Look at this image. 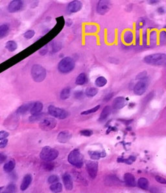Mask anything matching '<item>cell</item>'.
<instances>
[{"mask_svg": "<svg viewBox=\"0 0 166 193\" xmlns=\"http://www.w3.org/2000/svg\"><path fill=\"white\" fill-rule=\"evenodd\" d=\"M144 62L152 66H166V55L164 53L150 55L144 58Z\"/></svg>", "mask_w": 166, "mask_h": 193, "instance_id": "1", "label": "cell"}, {"mask_svg": "<svg viewBox=\"0 0 166 193\" xmlns=\"http://www.w3.org/2000/svg\"><path fill=\"white\" fill-rule=\"evenodd\" d=\"M75 66V61L70 57H64L59 62L58 69L61 73L66 74L73 70Z\"/></svg>", "mask_w": 166, "mask_h": 193, "instance_id": "2", "label": "cell"}, {"mask_svg": "<svg viewBox=\"0 0 166 193\" xmlns=\"http://www.w3.org/2000/svg\"><path fill=\"white\" fill-rule=\"evenodd\" d=\"M31 73L32 78L36 82L44 81L46 77V71L45 68L39 64H35L32 67Z\"/></svg>", "mask_w": 166, "mask_h": 193, "instance_id": "3", "label": "cell"}, {"mask_svg": "<svg viewBox=\"0 0 166 193\" xmlns=\"http://www.w3.org/2000/svg\"><path fill=\"white\" fill-rule=\"evenodd\" d=\"M59 156V152L50 146H44L40 154V157L45 162H52Z\"/></svg>", "mask_w": 166, "mask_h": 193, "instance_id": "4", "label": "cell"}, {"mask_svg": "<svg viewBox=\"0 0 166 193\" xmlns=\"http://www.w3.org/2000/svg\"><path fill=\"white\" fill-rule=\"evenodd\" d=\"M68 162L77 168H81L83 165V158L79 149H74L69 153Z\"/></svg>", "mask_w": 166, "mask_h": 193, "instance_id": "5", "label": "cell"}, {"mask_svg": "<svg viewBox=\"0 0 166 193\" xmlns=\"http://www.w3.org/2000/svg\"><path fill=\"white\" fill-rule=\"evenodd\" d=\"M48 113L52 117L59 119H64L69 115L68 112L64 109L56 107L53 105H50L48 107Z\"/></svg>", "mask_w": 166, "mask_h": 193, "instance_id": "6", "label": "cell"}, {"mask_svg": "<svg viewBox=\"0 0 166 193\" xmlns=\"http://www.w3.org/2000/svg\"><path fill=\"white\" fill-rule=\"evenodd\" d=\"M56 123H57L55 119L52 117H46L40 121L39 126L42 130L44 131H49L55 128Z\"/></svg>", "mask_w": 166, "mask_h": 193, "instance_id": "7", "label": "cell"}, {"mask_svg": "<svg viewBox=\"0 0 166 193\" xmlns=\"http://www.w3.org/2000/svg\"><path fill=\"white\" fill-rule=\"evenodd\" d=\"M148 80L146 78L140 80L134 88V93L136 95H143L147 89Z\"/></svg>", "mask_w": 166, "mask_h": 193, "instance_id": "8", "label": "cell"}, {"mask_svg": "<svg viewBox=\"0 0 166 193\" xmlns=\"http://www.w3.org/2000/svg\"><path fill=\"white\" fill-rule=\"evenodd\" d=\"M86 170L92 179L95 178L98 175V163L93 161H89L86 163Z\"/></svg>", "mask_w": 166, "mask_h": 193, "instance_id": "9", "label": "cell"}, {"mask_svg": "<svg viewBox=\"0 0 166 193\" xmlns=\"http://www.w3.org/2000/svg\"><path fill=\"white\" fill-rule=\"evenodd\" d=\"M110 2L108 1H99L97 6V12L103 15L110 10Z\"/></svg>", "mask_w": 166, "mask_h": 193, "instance_id": "10", "label": "cell"}, {"mask_svg": "<svg viewBox=\"0 0 166 193\" xmlns=\"http://www.w3.org/2000/svg\"><path fill=\"white\" fill-rule=\"evenodd\" d=\"M23 2L20 1V0H14L12 1L8 5V10L10 12H16L19 10H20L23 7Z\"/></svg>", "mask_w": 166, "mask_h": 193, "instance_id": "11", "label": "cell"}, {"mask_svg": "<svg viewBox=\"0 0 166 193\" xmlns=\"http://www.w3.org/2000/svg\"><path fill=\"white\" fill-rule=\"evenodd\" d=\"M82 6V4L80 1H72L68 5V10L71 13H75L81 9Z\"/></svg>", "mask_w": 166, "mask_h": 193, "instance_id": "12", "label": "cell"}, {"mask_svg": "<svg viewBox=\"0 0 166 193\" xmlns=\"http://www.w3.org/2000/svg\"><path fill=\"white\" fill-rule=\"evenodd\" d=\"M62 179H63L64 185L66 190L68 191L72 190L73 187V183L72 178L71 176H70L69 174L68 173L64 174V175H63Z\"/></svg>", "mask_w": 166, "mask_h": 193, "instance_id": "13", "label": "cell"}, {"mask_svg": "<svg viewBox=\"0 0 166 193\" xmlns=\"http://www.w3.org/2000/svg\"><path fill=\"white\" fill-rule=\"evenodd\" d=\"M127 104V101L122 96H118L114 99L112 103V106L115 110H120L123 108Z\"/></svg>", "mask_w": 166, "mask_h": 193, "instance_id": "14", "label": "cell"}, {"mask_svg": "<svg viewBox=\"0 0 166 193\" xmlns=\"http://www.w3.org/2000/svg\"><path fill=\"white\" fill-rule=\"evenodd\" d=\"M71 138L72 134L68 131H62L57 136V141L60 143H66L71 139Z\"/></svg>", "mask_w": 166, "mask_h": 193, "instance_id": "15", "label": "cell"}, {"mask_svg": "<svg viewBox=\"0 0 166 193\" xmlns=\"http://www.w3.org/2000/svg\"><path fill=\"white\" fill-rule=\"evenodd\" d=\"M124 181L125 184L129 187L136 186V179L132 174L127 172L124 175Z\"/></svg>", "mask_w": 166, "mask_h": 193, "instance_id": "16", "label": "cell"}, {"mask_svg": "<svg viewBox=\"0 0 166 193\" xmlns=\"http://www.w3.org/2000/svg\"><path fill=\"white\" fill-rule=\"evenodd\" d=\"M43 107L44 106L42 102L37 101L35 102V103L33 105V106H32L31 110H30V113L32 115H36V114L40 113V112L43 110Z\"/></svg>", "mask_w": 166, "mask_h": 193, "instance_id": "17", "label": "cell"}, {"mask_svg": "<svg viewBox=\"0 0 166 193\" xmlns=\"http://www.w3.org/2000/svg\"><path fill=\"white\" fill-rule=\"evenodd\" d=\"M32 182V176L30 175H27L25 176V177L23 179V181L22 182V184L20 185V189L22 191H25L30 185Z\"/></svg>", "mask_w": 166, "mask_h": 193, "instance_id": "18", "label": "cell"}, {"mask_svg": "<svg viewBox=\"0 0 166 193\" xmlns=\"http://www.w3.org/2000/svg\"><path fill=\"white\" fill-rule=\"evenodd\" d=\"M32 106H33V103H32V102H27V103L23 104V105H22L21 106H20L18 108L17 113L20 115L26 113L27 111H29V110H31Z\"/></svg>", "mask_w": 166, "mask_h": 193, "instance_id": "19", "label": "cell"}, {"mask_svg": "<svg viewBox=\"0 0 166 193\" xmlns=\"http://www.w3.org/2000/svg\"><path fill=\"white\" fill-rule=\"evenodd\" d=\"M111 113V108L109 106H105L103 111L101 112V115H100V117L99 119V121H104L105 120H106L108 117L109 116L110 114Z\"/></svg>", "mask_w": 166, "mask_h": 193, "instance_id": "20", "label": "cell"}, {"mask_svg": "<svg viewBox=\"0 0 166 193\" xmlns=\"http://www.w3.org/2000/svg\"><path fill=\"white\" fill-rule=\"evenodd\" d=\"M89 155L92 159L98 160L101 158H103L106 156L105 152H99V151H90L88 152Z\"/></svg>", "mask_w": 166, "mask_h": 193, "instance_id": "21", "label": "cell"}, {"mask_svg": "<svg viewBox=\"0 0 166 193\" xmlns=\"http://www.w3.org/2000/svg\"><path fill=\"white\" fill-rule=\"evenodd\" d=\"M87 76L85 73H81L75 80V84L77 85L85 84L87 82Z\"/></svg>", "mask_w": 166, "mask_h": 193, "instance_id": "22", "label": "cell"}, {"mask_svg": "<svg viewBox=\"0 0 166 193\" xmlns=\"http://www.w3.org/2000/svg\"><path fill=\"white\" fill-rule=\"evenodd\" d=\"M9 32V26L7 24H3L0 25V40L3 39L7 36Z\"/></svg>", "mask_w": 166, "mask_h": 193, "instance_id": "23", "label": "cell"}, {"mask_svg": "<svg viewBox=\"0 0 166 193\" xmlns=\"http://www.w3.org/2000/svg\"><path fill=\"white\" fill-rule=\"evenodd\" d=\"M138 184L139 187L143 190H147L149 188V181L145 178H140L138 179Z\"/></svg>", "mask_w": 166, "mask_h": 193, "instance_id": "24", "label": "cell"}, {"mask_svg": "<svg viewBox=\"0 0 166 193\" xmlns=\"http://www.w3.org/2000/svg\"><path fill=\"white\" fill-rule=\"evenodd\" d=\"M5 47L10 52H14L18 48V45L16 42H15L13 40L8 41L5 45Z\"/></svg>", "mask_w": 166, "mask_h": 193, "instance_id": "25", "label": "cell"}, {"mask_svg": "<svg viewBox=\"0 0 166 193\" xmlns=\"http://www.w3.org/2000/svg\"><path fill=\"white\" fill-rule=\"evenodd\" d=\"M123 40L124 42L127 43H131L134 40V36L131 31H127L125 32L123 35Z\"/></svg>", "mask_w": 166, "mask_h": 193, "instance_id": "26", "label": "cell"}, {"mask_svg": "<svg viewBox=\"0 0 166 193\" xmlns=\"http://www.w3.org/2000/svg\"><path fill=\"white\" fill-rule=\"evenodd\" d=\"M15 167V162L14 161H9L7 163H6L3 166L4 171L9 173L14 170Z\"/></svg>", "mask_w": 166, "mask_h": 193, "instance_id": "27", "label": "cell"}, {"mask_svg": "<svg viewBox=\"0 0 166 193\" xmlns=\"http://www.w3.org/2000/svg\"><path fill=\"white\" fill-rule=\"evenodd\" d=\"M70 93H71V89H70L69 87L64 88L60 94V99L62 100H66L67 99H68L70 96Z\"/></svg>", "mask_w": 166, "mask_h": 193, "instance_id": "28", "label": "cell"}, {"mask_svg": "<svg viewBox=\"0 0 166 193\" xmlns=\"http://www.w3.org/2000/svg\"><path fill=\"white\" fill-rule=\"evenodd\" d=\"M44 118H45V114L44 113H38L36 115H32V116H31L29 118V120L30 122L32 123H34L36 121H42Z\"/></svg>", "mask_w": 166, "mask_h": 193, "instance_id": "29", "label": "cell"}, {"mask_svg": "<svg viewBox=\"0 0 166 193\" xmlns=\"http://www.w3.org/2000/svg\"><path fill=\"white\" fill-rule=\"evenodd\" d=\"M50 190L55 193H59L62 191V185L58 182L52 184L50 186Z\"/></svg>", "mask_w": 166, "mask_h": 193, "instance_id": "30", "label": "cell"}, {"mask_svg": "<svg viewBox=\"0 0 166 193\" xmlns=\"http://www.w3.org/2000/svg\"><path fill=\"white\" fill-rule=\"evenodd\" d=\"M107 83V80L104 76H99L95 80V85L98 87H103L105 86Z\"/></svg>", "mask_w": 166, "mask_h": 193, "instance_id": "31", "label": "cell"}, {"mask_svg": "<svg viewBox=\"0 0 166 193\" xmlns=\"http://www.w3.org/2000/svg\"><path fill=\"white\" fill-rule=\"evenodd\" d=\"M98 93V90L95 88H88L86 89L85 94L86 96H90V97H93L95 96Z\"/></svg>", "mask_w": 166, "mask_h": 193, "instance_id": "32", "label": "cell"}, {"mask_svg": "<svg viewBox=\"0 0 166 193\" xmlns=\"http://www.w3.org/2000/svg\"><path fill=\"white\" fill-rule=\"evenodd\" d=\"M35 35V32L34 30H28L23 34V36L27 40L31 39Z\"/></svg>", "mask_w": 166, "mask_h": 193, "instance_id": "33", "label": "cell"}, {"mask_svg": "<svg viewBox=\"0 0 166 193\" xmlns=\"http://www.w3.org/2000/svg\"><path fill=\"white\" fill-rule=\"evenodd\" d=\"M99 108H100V106L98 105V106H95L94 108H93L92 109H90V110H88L82 112L81 113V115H88V114H90V113H92L94 112H96L97 111H98Z\"/></svg>", "mask_w": 166, "mask_h": 193, "instance_id": "34", "label": "cell"}, {"mask_svg": "<svg viewBox=\"0 0 166 193\" xmlns=\"http://www.w3.org/2000/svg\"><path fill=\"white\" fill-rule=\"evenodd\" d=\"M54 167H55L54 163H52L51 162H46V163H45L44 165V169L48 171L52 170L54 169Z\"/></svg>", "mask_w": 166, "mask_h": 193, "instance_id": "35", "label": "cell"}, {"mask_svg": "<svg viewBox=\"0 0 166 193\" xmlns=\"http://www.w3.org/2000/svg\"><path fill=\"white\" fill-rule=\"evenodd\" d=\"M59 180V178L58 176H55V175H52V176H50L48 178V182L49 183L53 184V183H55L58 182Z\"/></svg>", "mask_w": 166, "mask_h": 193, "instance_id": "36", "label": "cell"}, {"mask_svg": "<svg viewBox=\"0 0 166 193\" xmlns=\"http://www.w3.org/2000/svg\"><path fill=\"white\" fill-rule=\"evenodd\" d=\"M8 193H16V186L15 184H10L7 186V189L5 190Z\"/></svg>", "mask_w": 166, "mask_h": 193, "instance_id": "37", "label": "cell"}, {"mask_svg": "<svg viewBox=\"0 0 166 193\" xmlns=\"http://www.w3.org/2000/svg\"><path fill=\"white\" fill-rule=\"evenodd\" d=\"M160 44H165L166 43V32L163 31L160 34Z\"/></svg>", "mask_w": 166, "mask_h": 193, "instance_id": "38", "label": "cell"}, {"mask_svg": "<svg viewBox=\"0 0 166 193\" xmlns=\"http://www.w3.org/2000/svg\"><path fill=\"white\" fill-rule=\"evenodd\" d=\"M80 133H81V134L82 135V136H86V137H90L93 134V132L92 130H82V131H81Z\"/></svg>", "mask_w": 166, "mask_h": 193, "instance_id": "39", "label": "cell"}, {"mask_svg": "<svg viewBox=\"0 0 166 193\" xmlns=\"http://www.w3.org/2000/svg\"><path fill=\"white\" fill-rule=\"evenodd\" d=\"M9 136V133L6 131H1L0 132V141L4 140L7 139V138Z\"/></svg>", "mask_w": 166, "mask_h": 193, "instance_id": "40", "label": "cell"}, {"mask_svg": "<svg viewBox=\"0 0 166 193\" xmlns=\"http://www.w3.org/2000/svg\"><path fill=\"white\" fill-rule=\"evenodd\" d=\"M155 179L156 180V181L160 183H162V184H166V179L162 177V176H155Z\"/></svg>", "mask_w": 166, "mask_h": 193, "instance_id": "41", "label": "cell"}, {"mask_svg": "<svg viewBox=\"0 0 166 193\" xmlns=\"http://www.w3.org/2000/svg\"><path fill=\"white\" fill-rule=\"evenodd\" d=\"M74 95H75V97L77 99H81L83 98V96H84V93L81 91H77Z\"/></svg>", "mask_w": 166, "mask_h": 193, "instance_id": "42", "label": "cell"}, {"mask_svg": "<svg viewBox=\"0 0 166 193\" xmlns=\"http://www.w3.org/2000/svg\"><path fill=\"white\" fill-rule=\"evenodd\" d=\"M60 49V43H54L53 46V53H56V51H58Z\"/></svg>", "mask_w": 166, "mask_h": 193, "instance_id": "43", "label": "cell"}, {"mask_svg": "<svg viewBox=\"0 0 166 193\" xmlns=\"http://www.w3.org/2000/svg\"><path fill=\"white\" fill-rule=\"evenodd\" d=\"M7 143H8V140L7 139L2 140L1 142H0V149H3V148H5L7 145Z\"/></svg>", "mask_w": 166, "mask_h": 193, "instance_id": "44", "label": "cell"}, {"mask_svg": "<svg viewBox=\"0 0 166 193\" xmlns=\"http://www.w3.org/2000/svg\"><path fill=\"white\" fill-rule=\"evenodd\" d=\"M6 159H7V156L3 154H0V163L5 162Z\"/></svg>", "mask_w": 166, "mask_h": 193, "instance_id": "45", "label": "cell"}, {"mask_svg": "<svg viewBox=\"0 0 166 193\" xmlns=\"http://www.w3.org/2000/svg\"><path fill=\"white\" fill-rule=\"evenodd\" d=\"M112 96H113V93H110V94H108V95H106L105 96V99H104L105 101H108V100L110 99Z\"/></svg>", "mask_w": 166, "mask_h": 193, "instance_id": "46", "label": "cell"}, {"mask_svg": "<svg viewBox=\"0 0 166 193\" xmlns=\"http://www.w3.org/2000/svg\"><path fill=\"white\" fill-rule=\"evenodd\" d=\"M158 12H159L160 14H164L165 12V9H164V7H160L158 9Z\"/></svg>", "mask_w": 166, "mask_h": 193, "instance_id": "47", "label": "cell"}, {"mask_svg": "<svg viewBox=\"0 0 166 193\" xmlns=\"http://www.w3.org/2000/svg\"><path fill=\"white\" fill-rule=\"evenodd\" d=\"M2 193H8V192H7V191H3Z\"/></svg>", "mask_w": 166, "mask_h": 193, "instance_id": "48", "label": "cell"}, {"mask_svg": "<svg viewBox=\"0 0 166 193\" xmlns=\"http://www.w3.org/2000/svg\"><path fill=\"white\" fill-rule=\"evenodd\" d=\"M1 189H2V187H0V190H1Z\"/></svg>", "mask_w": 166, "mask_h": 193, "instance_id": "49", "label": "cell"}]
</instances>
